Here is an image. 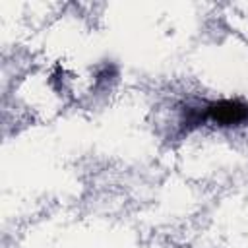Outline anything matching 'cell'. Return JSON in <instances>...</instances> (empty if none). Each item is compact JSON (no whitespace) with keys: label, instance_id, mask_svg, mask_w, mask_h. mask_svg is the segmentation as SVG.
I'll use <instances>...</instances> for the list:
<instances>
[{"label":"cell","instance_id":"cell-1","mask_svg":"<svg viewBox=\"0 0 248 248\" xmlns=\"http://www.w3.org/2000/svg\"><path fill=\"white\" fill-rule=\"evenodd\" d=\"M205 114L207 120L219 124V126H240L248 122V103L240 99H221L205 103Z\"/></svg>","mask_w":248,"mask_h":248},{"label":"cell","instance_id":"cell-2","mask_svg":"<svg viewBox=\"0 0 248 248\" xmlns=\"http://www.w3.org/2000/svg\"><path fill=\"white\" fill-rule=\"evenodd\" d=\"M118 76V70H116V66L114 64H103L101 68H99V72H97V85H105V83H108V81H112L114 78Z\"/></svg>","mask_w":248,"mask_h":248}]
</instances>
